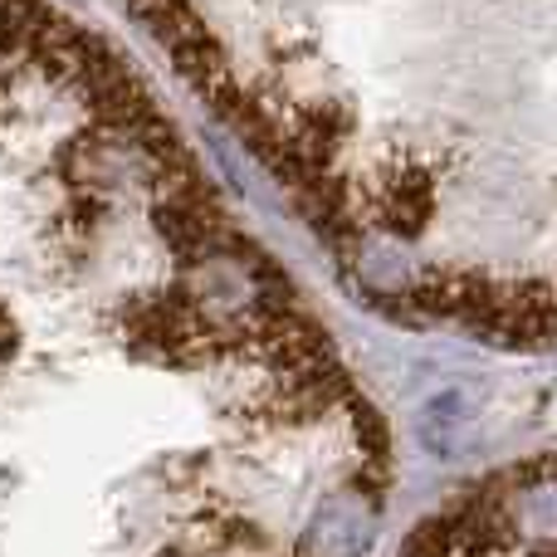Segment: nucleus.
<instances>
[{
  "instance_id": "f257e3e1",
  "label": "nucleus",
  "mask_w": 557,
  "mask_h": 557,
  "mask_svg": "<svg viewBox=\"0 0 557 557\" xmlns=\"http://www.w3.org/2000/svg\"><path fill=\"white\" fill-rule=\"evenodd\" d=\"M386 431L147 84L0 0V557H367Z\"/></svg>"
}]
</instances>
